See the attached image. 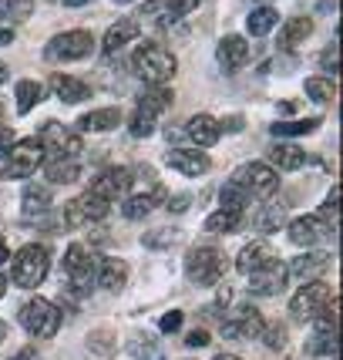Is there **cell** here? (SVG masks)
Here are the masks:
<instances>
[{"label":"cell","mask_w":343,"mask_h":360,"mask_svg":"<svg viewBox=\"0 0 343 360\" xmlns=\"http://www.w3.org/2000/svg\"><path fill=\"white\" fill-rule=\"evenodd\" d=\"M327 314H337V300H333L330 283H320V280L303 283L297 290V297L290 300V316L297 323H313V320H320Z\"/></svg>","instance_id":"cell-1"},{"label":"cell","mask_w":343,"mask_h":360,"mask_svg":"<svg viewBox=\"0 0 343 360\" xmlns=\"http://www.w3.org/2000/svg\"><path fill=\"white\" fill-rule=\"evenodd\" d=\"M131 68H135V75H138L148 88L169 84V81L175 78V58H172V51H165L162 44H152V41H145V44L135 47Z\"/></svg>","instance_id":"cell-2"},{"label":"cell","mask_w":343,"mask_h":360,"mask_svg":"<svg viewBox=\"0 0 343 360\" xmlns=\"http://www.w3.org/2000/svg\"><path fill=\"white\" fill-rule=\"evenodd\" d=\"M51 269V256L41 243H27L11 256V283L20 290H37Z\"/></svg>","instance_id":"cell-3"},{"label":"cell","mask_w":343,"mask_h":360,"mask_svg":"<svg viewBox=\"0 0 343 360\" xmlns=\"http://www.w3.org/2000/svg\"><path fill=\"white\" fill-rule=\"evenodd\" d=\"M169 108H172V91H169V88H165V84L148 88V91L138 98L135 115H131V122H128L131 135H135V139H148V135H152V131L158 128L162 115H165Z\"/></svg>","instance_id":"cell-4"},{"label":"cell","mask_w":343,"mask_h":360,"mask_svg":"<svg viewBox=\"0 0 343 360\" xmlns=\"http://www.w3.org/2000/svg\"><path fill=\"white\" fill-rule=\"evenodd\" d=\"M17 320L31 337H54L61 330V307L44 297H34L17 310Z\"/></svg>","instance_id":"cell-5"},{"label":"cell","mask_w":343,"mask_h":360,"mask_svg":"<svg viewBox=\"0 0 343 360\" xmlns=\"http://www.w3.org/2000/svg\"><path fill=\"white\" fill-rule=\"evenodd\" d=\"M41 165H44V152H41L37 139H20L14 141V148L7 155L0 158V179H7V182L11 179H27Z\"/></svg>","instance_id":"cell-6"},{"label":"cell","mask_w":343,"mask_h":360,"mask_svg":"<svg viewBox=\"0 0 343 360\" xmlns=\"http://www.w3.org/2000/svg\"><path fill=\"white\" fill-rule=\"evenodd\" d=\"M186 273L188 280L199 283V286H216L226 273V256L216 246H195L186 259Z\"/></svg>","instance_id":"cell-7"},{"label":"cell","mask_w":343,"mask_h":360,"mask_svg":"<svg viewBox=\"0 0 343 360\" xmlns=\"http://www.w3.org/2000/svg\"><path fill=\"white\" fill-rule=\"evenodd\" d=\"M37 145H41V152H44L47 158H78V152L84 148L78 131L61 125V122H47V125L37 131Z\"/></svg>","instance_id":"cell-8"},{"label":"cell","mask_w":343,"mask_h":360,"mask_svg":"<svg viewBox=\"0 0 343 360\" xmlns=\"http://www.w3.org/2000/svg\"><path fill=\"white\" fill-rule=\"evenodd\" d=\"M233 182L246 188L250 199H269V195H276V188H280V175H276V169H269L266 162H246V165L235 172Z\"/></svg>","instance_id":"cell-9"},{"label":"cell","mask_w":343,"mask_h":360,"mask_svg":"<svg viewBox=\"0 0 343 360\" xmlns=\"http://www.w3.org/2000/svg\"><path fill=\"white\" fill-rule=\"evenodd\" d=\"M108 212H111L108 199L94 195L91 188H88V192H81L78 199H71V202L64 205V226L67 229H81V222H101V219H108Z\"/></svg>","instance_id":"cell-10"},{"label":"cell","mask_w":343,"mask_h":360,"mask_svg":"<svg viewBox=\"0 0 343 360\" xmlns=\"http://www.w3.org/2000/svg\"><path fill=\"white\" fill-rule=\"evenodd\" d=\"M64 276L67 283L78 290L81 297L84 293H91L94 286V256L88 252V246H81V243H71L67 252H64Z\"/></svg>","instance_id":"cell-11"},{"label":"cell","mask_w":343,"mask_h":360,"mask_svg":"<svg viewBox=\"0 0 343 360\" xmlns=\"http://www.w3.org/2000/svg\"><path fill=\"white\" fill-rule=\"evenodd\" d=\"M91 51H94L91 31H64L44 47V58L47 61H81V58H88Z\"/></svg>","instance_id":"cell-12"},{"label":"cell","mask_w":343,"mask_h":360,"mask_svg":"<svg viewBox=\"0 0 343 360\" xmlns=\"http://www.w3.org/2000/svg\"><path fill=\"white\" fill-rule=\"evenodd\" d=\"M286 283H290L286 263H283V259H269L266 266H259V269H252L250 273L246 290H250L252 297H276V293L286 290Z\"/></svg>","instance_id":"cell-13"},{"label":"cell","mask_w":343,"mask_h":360,"mask_svg":"<svg viewBox=\"0 0 343 360\" xmlns=\"http://www.w3.org/2000/svg\"><path fill=\"white\" fill-rule=\"evenodd\" d=\"M266 327V320L259 316V310H252V307H235V314L229 320H222V327L219 333L226 337V340H250V337H259Z\"/></svg>","instance_id":"cell-14"},{"label":"cell","mask_w":343,"mask_h":360,"mask_svg":"<svg viewBox=\"0 0 343 360\" xmlns=\"http://www.w3.org/2000/svg\"><path fill=\"white\" fill-rule=\"evenodd\" d=\"M131 182H135V172H131V169H125V165H111V169H105V172L91 182V192L111 202V199H118V195H128Z\"/></svg>","instance_id":"cell-15"},{"label":"cell","mask_w":343,"mask_h":360,"mask_svg":"<svg viewBox=\"0 0 343 360\" xmlns=\"http://www.w3.org/2000/svg\"><path fill=\"white\" fill-rule=\"evenodd\" d=\"M286 233H290V243L293 246H316V243H323V236L330 233V226L323 216H299L286 226Z\"/></svg>","instance_id":"cell-16"},{"label":"cell","mask_w":343,"mask_h":360,"mask_svg":"<svg viewBox=\"0 0 343 360\" xmlns=\"http://www.w3.org/2000/svg\"><path fill=\"white\" fill-rule=\"evenodd\" d=\"M165 165L175 169L179 175H188V179H199L212 169V162L205 152H195V148H172L169 155H165Z\"/></svg>","instance_id":"cell-17"},{"label":"cell","mask_w":343,"mask_h":360,"mask_svg":"<svg viewBox=\"0 0 343 360\" xmlns=\"http://www.w3.org/2000/svg\"><path fill=\"white\" fill-rule=\"evenodd\" d=\"M306 354L313 357H323V354H337V314H327L316 320V330H313V337L306 340Z\"/></svg>","instance_id":"cell-18"},{"label":"cell","mask_w":343,"mask_h":360,"mask_svg":"<svg viewBox=\"0 0 343 360\" xmlns=\"http://www.w3.org/2000/svg\"><path fill=\"white\" fill-rule=\"evenodd\" d=\"M94 283L101 290H108V293H122L128 283V263L118 259V256H105L98 263V269H94Z\"/></svg>","instance_id":"cell-19"},{"label":"cell","mask_w":343,"mask_h":360,"mask_svg":"<svg viewBox=\"0 0 343 360\" xmlns=\"http://www.w3.org/2000/svg\"><path fill=\"white\" fill-rule=\"evenodd\" d=\"M169 199V192L162 186H155L152 192H135V195H128L125 202H122V216L125 219H145L152 209H158V205Z\"/></svg>","instance_id":"cell-20"},{"label":"cell","mask_w":343,"mask_h":360,"mask_svg":"<svg viewBox=\"0 0 343 360\" xmlns=\"http://www.w3.org/2000/svg\"><path fill=\"white\" fill-rule=\"evenodd\" d=\"M327 266H330L327 252H303V256H297V259L286 266V273L297 276V283H313V280L323 276V269Z\"/></svg>","instance_id":"cell-21"},{"label":"cell","mask_w":343,"mask_h":360,"mask_svg":"<svg viewBox=\"0 0 343 360\" xmlns=\"http://www.w3.org/2000/svg\"><path fill=\"white\" fill-rule=\"evenodd\" d=\"M131 41H138V20L122 17V20H115L108 31H105L101 51H105V54H118V51H122V47H128Z\"/></svg>","instance_id":"cell-22"},{"label":"cell","mask_w":343,"mask_h":360,"mask_svg":"<svg viewBox=\"0 0 343 360\" xmlns=\"http://www.w3.org/2000/svg\"><path fill=\"white\" fill-rule=\"evenodd\" d=\"M250 58V44L239 37V34H229V37H222L216 47V61L226 68V71H239L242 64Z\"/></svg>","instance_id":"cell-23"},{"label":"cell","mask_w":343,"mask_h":360,"mask_svg":"<svg viewBox=\"0 0 343 360\" xmlns=\"http://www.w3.org/2000/svg\"><path fill=\"white\" fill-rule=\"evenodd\" d=\"M182 131H186V139L192 141V145H199V148L216 145V139L222 135V131H219V122L212 118V115H192Z\"/></svg>","instance_id":"cell-24"},{"label":"cell","mask_w":343,"mask_h":360,"mask_svg":"<svg viewBox=\"0 0 343 360\" xmlns=\"http://www.w3.org/2000/svg\"><path fill=\"white\" fill-rule=\"evenodd\" d=\"M269 259H276L273 246H269V243H263V239H256V243H246V246L239 250V256H235V266H239V273H246V276H250L252 269L266 266Z\"/></svg>","instance_id":"cell-25"},{"label":"cell","mask_w":343,"mask_h":360,"mask_svg":"<svg viewBox=\"0 0 343 360\" xmlns=\"http://www.w3.org/2000/svg\"><path fill=\"white\" fill-rule=\"evenodd\" d=\"M20 202H24V216H27V219H41V216L51 212L54 195H51V188L41 186V182H27L24 195H20Z\"/></svg>","instance_id":"cell-26"},{"label":"cell","mask_w":343,"mask_h":360,"mask_svg":"<svg viewBox=\"0 0 343 360\" xmlns=\"http://www.w3.org/2000/svg\"><path fill=\"white\" fill-rule=\"evenodd\" d=\"M51 88H54V94L61 98L64 105H81V101L91 98V88L81 78H71V75H54V78H51Z\"/></svg>","instance_id":"cell-27"},{"label":"cell","mask_w":343,"mask_h":360,"mask_svg":"<svg viewBox=\"0 0 343 360\" xmlns=\"http://www.w3.org/2000/svg\"><path fill=\"white\" fill-rule=\"evenodd\" d=\"M118 125H122V111L118 108H98L78 118V131H88V135H101V131H111Z\"/></svg>","instance_id":"cell-28"},{"label":"cell","mask_w":343,"mask_h":360,"mask_svg":"<svg viewBox=\"0 0 343 360\" xmlns=\"http://www.w3.org/2000/svg\"><path fill=\"white\" fill-rule=\"evenodd\" d=\"M44 175L54 186H71L81 179V162L78 158H44Z\"/></svg>","instance_id":"cell-29"},{"label":"cell","mask_w":343,"mask_h":360,"mask_svg":"<svg viewBox=\"0 0 343 360\" xmlns=\"http://www.w3.org/2000/svg\"><path fill=\"white\" fill-rule=\"evenodd\" d=\"M269 169H280V172H297L299 165H306V152L297 145H273L269 148Z\"/></svg>","instance_id":"cell-30"},{"label":"cell","mask_w":343,"mask_h":360,"mask_svg":"<svg viewBox=\"0 0 343 360\" xmlns=\"http://www.w3.org/2000/svg\"><path fill=\"white\" fill-rule=\"evenodd\" d=\"M252 226H256V233H266V236L280 233V229H286V209L280 202H263Z\"/></svg>","instance_id":"cell-31"},{"label":"cell","mask_w":343,"mask_h":360,"mask_svg":"<svg viewBox=\"0 0 343 360\" xmlns=\"http://www.w3.org/2000/svg\"><path fill=\"white\" fill-rule=\"evenodd\" d=\"M313 34V20L310 17H293V20H286L280 31V47L283 51H293V47H299L306 37Z\"/></svg>","instance_id":"cell-32"},{"label":"cell","mask_w":343,"mask_h":360,"mask_svg":"<svg viewBox=\"0 0 343 360\" xmlns=\"http://www.w3.org/2000/svg\"><path fill=\"white\" fill-rule=\"evenodd\" d=\"M276 24H280V14H276L273 7H256V11L246 17V31H250L252 37H266Z\"/></svg>","instance_id":"cell-33"},{"label":"cell","mask_w":343,"mask_h":360,"mask_svg":"<svg viewBox=\"0 0 343 360\" xmlns=\"http://www.w3.org/2000/svg\"><path fill=\"white\" fill-rule=\"evenodd\" d=\"M14 94H17V111H20V115H27L31 108H37V105H41L44 88H41L37 81H17Z\"/></svg>","instance_id":"cell-34"},{"label":"cell","mask_w":343,"mask_h":360,"mask_svg":"<svg viewBox=\"0 0 343 360\" xmlns=\"http://www.w3.org/2000/svg\"><path fill=\"white\" fill-rule=\"evenodd\" d=\"M242 226V212L233 209H216L209 219H205V233H235Z\"/></svg>","instance_id":"cell-35"},{"label":"cell","mask_w":343,"mask_h":360,"mask_svg":"<svg viewBox=\"0 0 343 360\" xmlns=\"http://www.w3.org/2000/svg\"><path fill=\"white\" fill-rule=\"evenodd\" d=\"M320 128V118H303V122H276L269 128L276 139H299V135H310Z\"/></svg>","instance_id":"cell-36"},{"label":"cell","mask_w":343,"mask_h":360,"mask_svg":"<svg viewBox=\"0 0 343 360\" xmlns=\"http://www.w3.org/2000/svg\"><path fill=\"white\" fill-rule=\"evenodd\" d=\"M34 14V0H0V17L7 24H24Z\"/></svg>","instance_id":"cell-37"},{"label":"cell","mask_w":343,"mask_h":360,"mask_svg":"<svg viewBox=\"0 0 343 360\" xmlns=\"http://www.w3.org/2000/svg\"><path fill=\"white\" fill-rule=\"evenodd\" d=\"M219 202L222 209H233V212H242L246 202H250V195H246V188L235 186V182H226V186L219 188Z\"/></svg>","instance_id":"cell-38"},{"label":"cell","mask_w":343,"mask_h":360,"mask_svg":"<svg viewBox=\"0 0 343 360\" xmlns=\"http://www.w3.org/2000/svg\"><path fill=\"white\" fill-rule=\"evenodd\" d=\"M128 350H131V357H138V360H165L155 344V337H148V333H138V337L128 344Z\"/></svg>","instance_id":"cell-39"},{"label":"cell","mask_w":343,"mask_h":360,"mask_svg":"<svg viewBox=\"0 0 343 360\" xmlns=\"http://www.w3.org/2000/svg\"><path fill=\"white\" fill-rule=\"evenodd\" d=\"M303 91L310 94L313 101L327 105V101H333V94H337V84H333L330 78H306V84H303Z\"/></svg>","instance_id":"cell-40"},{"label":"cell","mask_w":343,"mask_h":360,"mask_svg":"<svg viewBox=\"0 0 343 360\" xmlns=\"http://www.w3.org/2000/svg\"><path fill=\"white\" fill-rule=\"evenodd\" d=\"M88 350L98 354V357H111L115 354V337H111L108 330H91L88 333Z\"/></svg>","instance_id":"cell-41"},{"label":"cell","mask_w":343,"mask_h":360,"mask_svg":"<svg viewBox=\"0 0 343 360\" xmlns=\"http://www.w3.org/2000/svg\"><path fill=\"white\" fill-rule=\"evenodd\" d=\"M202 0H165V11H169V20H182V17H188L195 7H199Z\"/></svg>","instance_id":"cell-42"},{"label":"cell","mask_w":343,"mask_h":360,"mask_svg":"<svg viewBox=\"0 0 343 360\" xmlns=\"http://www.w3.org/2000/svg\"><path fill=\"white\" fill-rule=\"evenodd\" d=\"M263 344L266 347H273V350H283L286 347V327L283 323H269V327H263Z\"/></svg>","instance_id":"cell-43"},{"label":"cell","mask_w":343,"mask_h":360,"mask_svg":"<svg viewBox=\"0 0 343 360\" xmlns=\"http://www.w3.org/2000/svg\"><path fill=\"white\" fill-rule=\"evenodd\" d=\"M158 327H162V333H175V330L182 327V310H169V314L162 316Z\"/></svg>","instance_id":"cell-44"},{"label":"cell","mask_w":343,"mask_h":360,"mask_svg":"<svg viewBox=\"0 0 343 360\" xmlns=\"http://www.w3.org/2000/svg\"><path fill=\"white\" fill-rule=\"evenodd\" d=\"M175 233H148L145 236V246H172Z\"/></svg>","instance_id":"cell-45"},{"label":"cell","mask_w":343,"mask_h":360,"mask_svg":"<svg viewBox=\"0 0 343 360\" xmlns=\"http://www.w3.org/2000/svg\"><path fill=\"white\" fill-rule=\"evenodd\" d=\"M323 209H327L330 219H337V209H340V192H337V188H330V195H327V202H323Z\"/></svg>","instance_id":"cell-46"},{"label":"cell","mask_w":343,"mask_h":360,"mask_svg":"<svg viewBox=\"0 0 343 360\" xmlns=\"http://www.w3.org/2000/svg\"><path fill=\"white\" fill-rule=\"evenodd\" d=\"M14 135H11V131H0V158L7 155V152H11V148H14Z\"/></svg>","instance_id":"cell-47"},{"label":"cell","mask_w":343,"mask_h":360,"mask_svg":"<svg viewBox=\"0 0 343 360\" xmlns=\"http://www.w3.org/2000/svg\"><path fill=\"white\" fill-rule=\"evenodd\" d=\"M188 205H192V199H188V195H175V199L169 202V209H172V212H186Z\"/></svg>","instance_id":"cell-48"},{"label":"cell","mask_w":343,"mask_h":360,"mask_svg":"<svg viewBox=\"0 0 343 360\" xmlns=\"http://www.w3.org/2000/svg\"><path fill=\"white\" fill-rule=\"evenodd\" d=\"M186 340L192 347H205V344H209V333H205V330H195V333H188Z\"/></svg>","instance_id":"cell-49"},{"label":"cell","mask_w":343,"mask_h":360,"mask_svg":"<svg viewBox=\"0 0 343 360\" xmlns=\"http://www.w3.org/2000/svg\"><path fill=\"white\" fill-rule=\"evenodd\" d=\"M162 7H165V0H148V4L141 7V14H145V17H155Z\"/></svg>","instance_id":"cell-50"},{"label":"cell","mask_w":343,"mask_h":360,"mask_svg":"<svg viewBox=\"0 0 343 360\" xmlns=\"http://www.w3.org/2000/svg\"><path fill=\"white\" fill-rule=\"evenodd\" d=\"M327 71H330V75L337 71V44L330 47V54H327Z\"/></svg>","instance_id":"cell-51"},{"label":"cell","mask_w":343,"mask_h":360,"mask_svg":"<svg viewBox=\"0 0 343 360\" xmlns=\"http://www.w3.org/2000/svg\"><path fill=\"white\" fill-rule=\"evenodd\" d=\"M11 360H37V354H34V350H27V347H24V350H17L14 357Z\"/></svg>","instance_id":"cell-52"},{"label":"cell","mask_w":343,"mask_h":360,"mask_svg":"<svg viewBox=\"0 0 343 360\" xmlns=\"http://www.w3.org/2000/svg\"><path fill=\"white\" fill-rule=\"evenodd\" d=\"M11 41H14V31H11V27H0V47L11 44Z\"/></svg>","instance_id":"cell-53"},{"label":"cell","mask_w":343,"mask_h":360,"mask_svg":"<svg viewBox=\"0 0 343 360\" xmlns=\"http://www.w3.org/2000/svg\"><path fill=\"white\" fill-rule=\"evenodd\" d=\"M7 259H11V246L0 239V263H7Z\"/></svg>","instance_id":"cell-54"},{"label":"cell","mask_w":343,"mask_h":360,"mask_svg":"<svg viewBox=\"0 0 343 360\" xmlns=\"http://www.w3.org/2000/svg\"><path fill=\"white\" fill-rule=\"evenodd\" d=\"M333 4H337V0H320V4H316V11H333Z\"/></svg>","instance_id":"cell-55"},{"label":"cell","mask_w":343,"mask_h":360,"mask_svg":"<svg viewBox=\"0 0 343 360\" xmlns=\"http://www.w3.org/2000/svg\"><path fill=\"white\" fill-rule=\"evenodd\" d=\"M7 286H11V280H7V276L0 273V300H4V293H7Z\"/></svg>","instance_id":"cell-56"},{"label":"cell","mask_w":343,"mask_h":360,"mask_svg":"<svg viewBox=\"0 0 343 360\" xmlns=\"http://www.w3.org/2000/svg\"><path fill=\"white\" fill-rule=\"evenodd\" d=\"M84 4H91V0H64V7H84Z\"/></svg>","instance_id":"cell-57"},{"label":"cell","mask_w":343,"mask_h":360,"mask_svg":"<svg viewBox=\"0 0 343 360\" xmlns=\"http://www.w3.org/2000/svg\"><path fill=\"white\" fill-rule=\"evenodd\" d=\"M212 360H242V357H235V354H216Z\"/></svg>","instance_id":"cell-58"},{"label":"cell","mask_w":343,"mask_h":360,"mask_svg":"<svg viewBox=\"0 0 343 360\" xmlns=\"http://www.w3.org/2000/svg\"><path fill=\"white\" fill-rule=\"evenodd\" d=\"M7 75H11V71H7V64L0 61V84H4V81H7Z\"/></svg>","instance_id":"cell-59"},{"label":"cell","mask_w":343,"mask_h":360,"mask_svg":"<svg viewBox=\"0 0 343 360\" xmlns=\"http://www.w3.org/2000/svg\"><path fill=\"white\" fill-rule=\"evenodd\" d=\"M4 340H7V323L0 320V344H4Z\"/></svg>","instance_id":"cell-60"},{"label":"cell","mask_w":343,"mask_h":360,"mask_svg":"<svg viewBox=\"0 0 343 360\" xmlns=\"http://www.w3.org/2000/svg\"><path fill=\"white\" fill-rule=\"evenodd\" d=\"M259 7H273V0H263V4H259Z\"/></svg>","instance_id":"cell-61"},{"label":"cell","mask_w":343,"mask_h":360,"mask_svg":"<svg viewBox=\"0 0 343 360\" xmlns=\"http://www.w3.org/2000/svg\"><path fill=\"white\" fill-rule=\"evenodd\" d=\"M118 4H131V0H118Z\"/></svg>","instance_id":"cell-62"}]
</instances>
